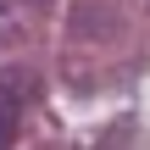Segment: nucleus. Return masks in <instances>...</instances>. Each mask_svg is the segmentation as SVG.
Wrapping results in <instances>:
<instances>
[{
    "label": "nucleus",
    "instance_id": "obj_1",
    "mask_svg": "<svg viewBox=\"0 0 150 150\" xmlns=\"http://www.w3.org/2000/svg\"><path fill=\"white\" fill-rule=\"evenodd\" d=\"M17 122H22V89H17V78L6 72V78H0V150L17 145Z\"/></svg>",
    "mask_w": 150,
    "mask_h": 150
}]
</instances>
